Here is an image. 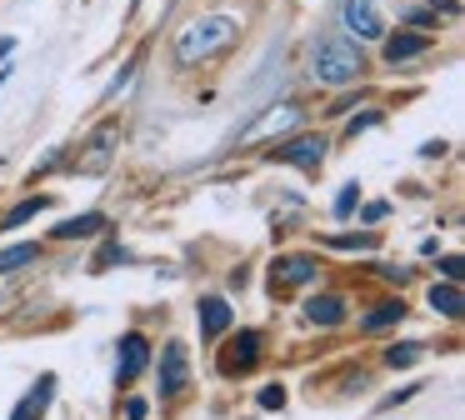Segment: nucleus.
Listing matches in <instances>:
<instances>
[{
    "mask_svg": "<svg viewBox=\"0 0 465 420\" xmlns=\"http://www.w3.org/2000/svg\"><path fill=\"white\" fill-rule=\"evenodd\" d=\"M235 35H241V25H235L231 15H201L175 35L171 55H175V65H195V60H211V55H221V50H231Z\"/></svg>",
    "mask_w": 465,
    "mask_h": 420,
    "instance_id": "nucleus-1",
    "label": "nucleus"
},
{
    "mask_svg": "<svg viewBox=\"0 0 465 420\" xmlns=\"http://www.w3.org/2000/svg\"><path fill=\"white\" fill-rule=\"evenodd\" d=\"M365 70V55L355 40L345 35H321L311 50V75L321 80V85H351L355 75Z\"/></svg>",
    "mask_w": 465,
    "mask_h": 420,
    "instance_id": "nucleus-2",
    "label": "nucleus"
},
{
    "mask_svg": "<svg viewBox=\"0 0 465 420\" xmlns=\"http://www.w3.org/2000/svg\"><path fill=\"white\" fill-rule=\"evenodd\" d=\"M341 25L351 30L355 40H385V20H381V10H375V0H345Z\"/></svg>",
    "mask_w": 465,
    "mask_h": 420,
    "instance_id": "nucleus-3",
    "label": "nucleus"
},
{
    "mask_svg": "<svg viewBox=\"0 0 465 420\" xmlns=\"http://www.w3.org/2000/svg\"><path fill=\"white\" fill-rule=\"evenodd\" d=\"M271 160H285V165H301V170H321L325 135H295V140H285V145H275Z\"/></svg>",
    "mask_w": 465,
    "mask_h": 420,
    "instance_id": "nucleus-4",
    "label": "nucleus"
},
{
    "mask_svg": "<svg viewBox=\"0 0 465 420\" xmlns=\"http://www.w3.org/2000/svg\"><path fill=\"white\" fill-rule=\"evenodd\" d=\"M145 360H151V340L131 330V335L121 340V355H115V385H131V380L145 370Z\"/></svg>",
    "mask_w": 465,
    "mask_h": 420,
    "instance_id": "nucleus-5",
    "label": "nucleus"
},
{
    "mask_svg": "<svg viewBox=\"0 0 465 420\" xmlns=\"http://www.w3.org/2000/svg\"><path fill=\"white\" fill-rule=\"evenodd\" d=\"M185 380H191V360H185L181 340H171V345L161 350V390L175 395V390H185Z\"/></svg>",
    "mask_w": 465,
    "mask_h": 420,
    "instance_id": "nucleus-6",
    "label": "nucleus"
},
{
    "mask_svg": "<svg viewBox=\"0 0 465 420\" xmlns=\"http://www.w3.org/2000/svg\"><path fill=\"white\" fill-rule=\"evenodd\" d=\"M51 400H55V375H41L31 390H25V400H21V405L11 410V420H41Z\"/></svg>",
    "mask_w": 465,
    "mask_h": 420,
    "instance_id": "nucleus-7",
    "label": "nucleus"
},
{
    "mask_svg": "<svg viewBox=\"0 0 465 420\" xmlns=\"http://www.w3.org/2000/svg\"><path fill=\"white\" fill-rule=\"evenodd\" d=\"M195 315H201V335L205 340H215V335H225V330H231V305H225L221 295H205L201 305H195Z\"/></svg>",
    "mask_w": 465,
    "mask_h": 420,
    "instance_id": "nucleus-8",
    "label": "nucleus"
},
{
    "mask_svg": "<svg viewBox=\"0 0 465 420\" xmlns=\"http://www.w3.org/2000/svg\"><path fill=\"white\" fill-rule=\"evenodd\" d=\"M291 125H301V110H295V105H275V110H265V115L255 120L251 130H245V140H261V135H275V130H291Z\"/></svg>",
    "mask_w": 465,
    "mask_h": 420,
    "instance_id": "nucleus-9",
    "label": "nucleus"
},
{
    "mask_svg": "<svg viewBox=\"0 0 465 420\" xmlns=\"http://www.w3.org/2000/svg\"><path fill=\"white\" fill-rule=\"evenodd\" d=\"M315 270L321 265L311 255H285V260H275L271 275H275V285H305V280H315Z\"/></svg>",
    "mask_w": 465,
    "mask_h": 420,
    "instance_id": "nucleus-10",
    "label": "nucleus"
},
{
    "mask_svg": "<svg viewBox=\"0 0 465 420\" xmlns=\"http://www.w3.org/2000/svg\"><path fill=\"white\" fill-rule=\"evenodd\" d=\"M255 360H261V335H255V330H241V340H235V350L221 360V370H225V375H235V370H251Z\"/></svg>",
    "mask_w": 465,
    "mask_h": 420,
    "instance_id": "nucleus-11",
    "label": "nucleus"
},
{
    "mask_svg": "<svg viewBox=\"0 0 465 420\" xmlns=\"http://www.w3.org/2000/svg\"><path fill=\"white\" fill-rule=\"evenodd\" d=\"M105 230V215L101 210H91V215H71L55 225V240H85V235H101Z\"/></svg>",
    "mask_w": 465,
    "mask_h": 420,
    "instance_id": "nucleus-12",
    "label": "nucleus"
},
{
    "mask_svg": "<svg viewBox=\"0 0 465 420\" xmlns=\"http://www.w3.org/2000/svg\"><path fill=\"white\" fill-rule=\"evenodd\" d=\"M305 315H311L315 325H341V320H345V300L341 295H311V300H305Z\"/></svg>",
    "mask_w": 465,
    "mask_h": 420,
    "instance_id": "nucleus-13",
    "label": "nucleus"
},
{
    "mask_svg": "<svg viewBox=\"0 0 465 420\" xmlns=\"http://www.w3.org/2000/svg\"><path fill=\"white\" fill-rule=\"evenodd\" d=\"M425 45H430L425 35H391V40H385V60H391V65H401V60H415Z\"/></svg>",
    "mask_w": 465,
    "mask_h": 420,
    "instance_id": "nucleus-14",
    "label": "nucleus"
},
{
    "mask_svg": "<svg viewBox=\"0 0 465 420\" xmlns=\"http://www.w3.org/2000/svg\"><path fill=\"white\" fill-rule=\"evenodd\" d=\"M31 260H41V245H35V240H25V245H11V250H0V275H11V270L31 265Z\"/></svg>",
    "mask_w": 465,
    "mask_h": 420,
    "instance_id": "nucleus-15",
    "label": "nucleus"
},
{
    "mask_svg": "<svg viewBox=\"0 0 465 420\" xmlns=\"http://www.w3.org/2000/svg\"><path fill=\"white\" fill-rule=\"evenodd\" d=\"M395 320H405V305H401V300H385V305L371 310L361 325H365V330H385V325H395Z\"/></svg>",
    "mask_w": 465,
    "mask_h": 420,
    "instance_id": "nucleus-16",
    "label": "nucleus"
},
{
    "mask_svg": "<svg viewBox=\"0 0 465 420\" xmlns=\"http://www.w3.org/2000/svg\"><path fill=\"white\" fill-rule=\"evenodd\" d=\"M430 305L440 310V315H460V285H455V280H450V285H435L430 290Z\"/></svg>",
    "mask_w": 465,
    "mask_h": 420,
    "instance_id": "nucleus-17",
    "label": "nucleus"
},
{
    "mask_svg": "<svg viewBox=\"0 0 465 420\" xmlns=\"http://www.w3.org/2000/svg\"><path fill=\"white\" fill-rule=\"evenodd\" d=\"M45 205H51V200H45V195H31V200H21V205H15L11 210V215H5V230H15V225H25V220H31V215H41V210Z\"/></svg>",
    "mask_w": 465,
    "mask_h": 420,
    "instance_id": "nucleus-18",
    "label": "nucleus"
},
{
    "mask_svg": "<svg viewBox=\"0 0 465 420\" xmlns=\"http://www.w3.org/2000/svg\"><path fill=\"white\" fill-rule=\"evenodd\" d=\"M355 200H361V190H355V185H345L341 195H335V215L345 220V215H351V210H355Z\"/></svg>",
    "mask_w": 465,
    "mask_h": 420,
    "instance_id": "nucleus-19",
    "label": "nucleus"
},
{
    "mask_svg": "<svg viewBox=\"0 0 465 420\" xmlns=\"http://www.w3.org/2000/svg\"><path fill=\"white\" fill-rule=\"evenodd\" d=\"M415 355H420L415 345H391V350H385V360H391V365H411Z\"/></svg>",
    "mask_w": 465,
    "mask_h": 420,
    "instance_id": "nucleus-20",
    "label": "nucleus"
},
{
    "mask_svg": "<svg viewBox=\"0 0 465 420\" xmlns=\"http://www.w3.org/2000/svg\"><path fill=\"white\" fill-rule=\"evenodd\" d=\"M331 245H341V250H371L375 240H371V235H335Z\"/></svg>",
    "mask_w": 465,
    "mask_h": 420,
    "instance_id": "nucleus-21",
    "label": "nucleus"
},
{
    "mask_svg": "<svg viewBox=\"0 0 465 420\" xmlns=\"http://www.w3.org/2000/svg\"><path fill=\"white\" fill-rule=\"evenodd\" d=\"M261 405H265V410L285 405V390H281V385H265V390H261Z\"/></svg>",
    "mask_w": 465,
    "mask_h": 420,
    "instance_id": "nucleus-22",
    "label": "nucleus"
},
{
    "mask_svg": "<svg viewBox=\"0 0 465 420\" xmlns=\"http://www.w3.org/2000/svg\"><path fill=\"white\" fill-rule=\"evenodd\" d=\"M115 260L125 265V260H131V250H121V245H105V250H101V265H115Z\"/></svg>",
    "mask_w": 465,
    "mask_h": 420,
    "instance_id": "nucleus-23",
    "label": "nucleus"
},
{
    "mask_svg": "<svg viewBox=\"0 0 465 420\" xmlns=\"http://www.w3.org/2000/svg\"><path fill=\"white\" fill-rule=\"evenodd\" d=\"M375 120H381V115H375V110H365V115H355V120H351V135H361V130H371Z\"/></svg>",
    "mask_w": 465,
    "mask_h": 420,
    "instance_id": "nucleus-24",
    "label": "nucleus"
},
{
    "mask_svg": "<svg viewBox=\"0 0 465 420\" xmlns=\"http://www.w3.org/2000/svg\"><path fill=\"white\" fill-rule=\"evenodd\" d=\"M385 215H391V205H385V200H375V205L361 210V220H385Z\"/></svg>",
    "mask_w": 465,
    "mask_h": 420,
    "instance_id": "nucleus-25",
    "label": "nucleus"
},
{
    "mask_svg": "<svg viewBox=\"0 0 465 420\" xmlns=\"http://www.w3.org/2000/svg\"><path fill=\"white\" fill-rule=\"evenodd\" d=\"M151 415V405H145V400H131V405H125V420H145Z\"/></svg>",
    "mask_w": 465,
    "mask_h": 420,
    "instance_id": "nucleus-26",
    "label": "nucleus"
},
{
    "mask_svg": "<svg viewBox=\"0 0 465 420\" xmlns=\"http://www.w3.org/2000/svg\"><path fill=\"white\" fill-rule=\"evenodd\" d=\"M440 270H445L450 280H460V255H445V260H440Z\"/></svg>",
    "mask_w": 465,
    "mask_h": 420,
    "instance_id": "nucleus-27",
    "label": "nucleus"
},
{
    "mask_svg": "<svg viewBox=\"0 0 465 420\" xmlns=\"http://www.w3.org/2000/svg\"><path fill=\"white\" fill-rule=\"evenodd\" d=\"M5 80H11V65H0V85H5Z\"/></svg>",
    "mask_w": 465,
    "mask_h": 420,
    "instance_id": "nucleus-28",
    "label": "nucleus"
}]
</instances>
